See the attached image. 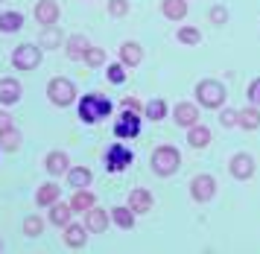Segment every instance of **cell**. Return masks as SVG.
<instances>
[{
	"label": "cell",
	"mask_w": 260,
	"mask_h": 254,
	"mask_svg": "<svg viewBox=\"0 0 260 254\" xmlns=\"http://www.w3.org/2000/svg\"><path fill=\"white\" fill-rule=\"evenodd\" d=\"M108 114H111V100H106L103 93H85V100L79 103V117L85 123H100Z\"/></svg>",
	"instance_id": "cell-1"
},
{
	"label": "cell",
	"mask_w": 260,
	"mask_h": 254,
	"mask_svg": "<svg viewBox=\"0 0 260 254\" xmlns=\"http://www.w3.org/2000/svg\"><path fill=\"white\" fill-rule=\"evenodd\" d=\"M181 167V155L176 146H158L152 152V170L158 175H173Z\"/></svg>",
	"instance_id": "cell-2"
},
{
	"label": "cell",
	"mask_w": 260,
	"mask_h": 254,
	"mask_svg": "<svg viewBox=\"0 0 260 254\" xmlns=\"http://www.w3.org/2000/svg\"><path fill=\"white\" fill-rule=\"evenodd\" d=\"M196 100H199L205 108H219L225 103V85L216 79H205L196 85Z\"/></svg>",
	"instance_id": "cell-3"
},
{
	"label": "cell",
	"mask_w": 260,
	"mask_h": 254,
	"mask_svg": "<svg viewBox=\"0 0 260 254\" xmlns=\"http://www.w3.org/2000/svg\"><path fill=\"white\" fill-rule=\"evenodd\" d=\"M47 93H50V103L53 105H71L73 100H76V88H73L71 79H61V76H56V79H50L47 85Z\"/></svg>",
	"instance_id": "cell-4"
},
{
	"label": "cell",
	"mask_w": 260,
	"mask_h": 254,
	"mask_svg": "<svg viewBox=\"0 0 260 254\" xmlns=\"http://www.w3.org/2000/svg\"><path fill=\"white\" fill-rule=\"evenodd\" d=\"M114 135H117V138H123V140L138 138V135H141V117H138V111L123 108V114H120L117 123H114Z\"/></svg>",
	"instance_id": "cell-5"
},
{
	"label": "cell",
	"mask_w": 260,
	"mask_h": 254,
	"mask_svg": "<svg viewBox=\"0 0 260 254\" xmlns=\"http://www.w3.org/2000/svg\"><path fill=\"white\" fill-rule=\"evenodd\" d=\"M132 149H126L123 143H114V146H108V152H106V170L108 173H123L126 167L132 164Z\"/></svg>",
	"instance_id": "cell-6"
},
{
	"label": "cell",
	"mask_w": 260,
	"mask_h": 254,
	"mask_svg": "<svg viewBox=\"0 0 260 254\" xmlns=\"http://www.w3.org/2000/svg\"><path fill=\"white\" fill-rule=\"evenodd\" d=\"M12 61H15L18 70H32V68L41 65V50H38L36 44H21L18 50H15Z\"/></svg>",
	"instance_id": "cell-7"
},
{
	"label": "cell",
	"mask_w": 260,
	"mask_h": 254,
	"mask_svg": "<svg viewBox=\"0 0 260 254\" xmlns=\"http://www.w3.org/2000/svg\"><path fill=\"white\" fill-rule=\"evenodd\" d=\"M228 170H231V175H234V178L248 181V178L254 175V158H251L248 152H237L234 158H231V164H228Z\"/></svg>",
	"instance_id": "cell-8"
},
{
	"label": "cell",
	"mask_w": 260,
	"mask_h": 254,
	"mask_svg": "<svg viewBox=\"0 0 260 254\" xmlns=\"http://www.w3.org/2000/svg\"><path fill=\"white\" fill-rule=\"evenodd\" d=\"M213 190H216L213 175H196V178L190 181V196L196 199V202H208V199L213 196Z\"/></svg>",
	"instance_id": "cell-9"
},
{
	"label": "cell",
	"mask_w": 260,
	"mask_h": 254,
	"mask_svg": "<svg viewBox=\"0 0 260 254\" xmlns=\"http://www.w3.org/2000/svg\"><path fill=\"white\" fill-rule=\"evenodd\" d=\"M36 21L44 23V26H56V21H59V3L56 0H41L36 6Z\"/></svg>",
	"instance_id": "cell-10"
},
{
	"label": "cell",
	"mask_w": 260,
	"mask_h": 254,
	"mask_svg": "<svg viewBox=\"0 0 260 254\" xmlns=\"http://www.w3.org/2000/svg\"><path fill=\"white\" fill-rule=\"evenodd\" d=\"M129 208L135 210V213H149V210H152V193H149V190H132Z\"/></svg>",
	"instance_id": "cell-11"
},
{
	"label": "cell",
	"mask_w": 260,
	"mask_h": 254,
	"mask_svg": "<svg viewBox=\"0 0 260 254\" xmlns=\"http://www.w3.org/2000/svg\"><path fill=\"white\" fill-rule=\"evenodd\" d=\"M18 100H21V82L0 79V103L3 105H15Z\"/></svg>",
	"instance_id": "cell-12"
},
{
	"label": "cell",
	"mask_w": 260,
	"mask_h": 254,
	"mask_svg": "<svg viewBox=\"0 0 260 254\" xmlns=\"http://www.w3.org/2000/svg\"><path fill=\"white\" fill-rule=\"evenodd\" d=\"M196 120H199V108L190 103H178L176 105V123L178 126H196Z\"/></svg>",
	"instance_id": "cell-13"
},
{
	"label": "cell",
	"mask_w": 260,
	"mask_h": 254,
	"mask_svg": "<svg viewBox=\"0 0 260 254\" xmlns=\"http://www.w3.org/2000/svg\"><path fill=\"white\" fill-rule=\"evenodd\" d=\"M120 58H123V65H129V68H138L143 58V50L141 44H135V41H126V44L120 47Z\"/></svg>",
	"instance_id": "cell-14"
},
{
	"label": "cell",
	"mask_w": 260,
	"mask_h": 254,
	"mask_svg": "<svg viewBox=\"0 0 260 254\" xmlns=\"http://www.w3.org/2000/svg\"><path fill=\"white\" fill-rule=\"evenodd\" d=\"M187 143L193 146V149H205V146L211 143V129L208 126H190Z\"/></svg>",
	"instance_id": "cell-15"
},
{
	"label": "cell",
	"mask_w": 260,
	"mask_h": 254,
	"mask_svg": "<svg viewBox=\"0 0 260 254\" xmlns=\"http://www.w3.org/2000/svg\"><path fill=\"white\" fill-rule=\"evenodd\" d=\"M237 126H243L246 132L260 129V111L257 108H243V111H237Z\"/></svg>",
	"instance_id": "cell-16"
},
{
	"label": "cell",
	"mask_w": 260,
	"mask_h": 254,
	"mask_svg": "<svg viewBox=\"0 0 260 254\" xmlns=\"http://www.w3.org/2000/svg\"><path fill=\"white\" fill-rule=\"evenodd\" d=\"M44 164H47V173L50 175H61V173H68V164H71V161H68V155H64V152H50Z\"/></svg>",
	"instance_id": "cell-17"
},
{
	"label": "cell",
	"mask_w": 260,
	"mask_h": 254,
	"mask_svg": "<svg viewBox=\"0 0 260 254\" xmlns=\"http://www.w3.org/2000/svg\"><path fill=\"white\" fill-rule=\"evenodd\" d=\"M24 26V15L21 12H3L0 15V33H18Z\"/></svg>",
	"instance_id": "cell-18"
},
{
	"label": "cell",
	"mask_w": 260,
	"mask_h": 254,
	"mask_svg": "<svg viewBox=\"0 0 260 254\" xmlns=\"http://www.w3.org/2000/svg\"><path fill=\"white\" fill-rule=\"evenodd\" d=\"M85 225L91 228V231H106L108 228V213L100 208H88V219H85Z\"/></svg>",
	"instance_id": "cell-19"
},
{
	"label": "cell",
	"mask_w": 260,
	"mask_h": 254,
	"mask_svg": "<svg viewBox=\"0 0 260 254\" xmlns=\"http://www.w3.org/2000/svg\"><path fill=\"white\" fill-rule=\"evenodd\" d=\"M161 9H164V15L170 21H181V18L187 15V3H184V0H164Z\"/></svg>",
	"instance_id": "cell-20"
},
{
	"label": "cell",
	"mask_w": 260,
	"mask_h": 254,
	"mask_svg": "<svg viewBox=\"0 0 260 254\" xmlns=\"http://www.w3.org/2000/svg\"><path fill=\"white\" fill-rule=\"evenodd\" d=\"M85 237H88V234H85L82 225H71V222H68V228H64V243L71 245V248H82Z\"/></svg>",
	"instance_id": "cell-21"
},
{
	"label": "cell",
	"mask_w": 260,
	"mask_h": 254,
	"mask_svg": "<svg viewBox=\"0 0 260 254\" xmlns=\"http://www.w3.org/2000/svg\"><path fill=\"white\" fill-rule=\"evenodd\" d=\"M71 213H73V208L71 205H61V202H53V210H50V222L53 225H68L71 222Z\"/></svg>",
	"instance_id": "cell-22"
},
{
	"label": "cell",
	"mask_w": 260,
	"mask_h": 254,
	"mask_svg": "<svg viewBox=\"0 0 260 254\" xmlns=\"http://www.w3.org/2000/svg\"><path fill=\"white\" fill-rule=\"evenodd\" d=\"M91 178H94V175H91V170H88V167H76V170H71V173H68V181H71V187H76V190L88 187V184H91Z\"/></svg>",
	"instance_id": "cell-23"
},
{
	"label": "cell",
	"mask_w": 260,
	"mask_h": 254,
	"mask_svg": "<svg viewBox=\"0 0 260 254\" xmlns=\"http://www.w3.org/2000/svg\"><path fill=\"white\" fill-rule=\"evenodd\" d=\"M88 47H91V44H88V38H85V35H71V38H68V56H71V58H82Z\"/></svg>",
	"instance_id": "cell-24"
},
{
	"label": "cell",
	"mask_w": 260,
	"mask_h": 254,
	"mask_svg": "<svg viewBox=\"0 0 260 254\" xmlns=\"http://www.w3.org/2000/svg\"><path fill=\"white\" fill-rule=\"evenodd\" d=\"M71 208L73 210H88V208H94V193H88V190H76V193H73V202H71Z\"/></svg>",
	"instance_id": "cell-25"
},
{
	"label": "cell",
	"mask_w": 260,
	"mask_h": 254,
	"mask_svg": "<svg viewBox=\"0 0 260 254\" xmlns=\"http://www.w3.org/2000/svg\"><path fill=\"white\" fill-rule=\"evenodd\" d=\"M111 216H114V222H117L120 228H132L135 225V210L132 208H111Z\"/></svg>",
	"instance_id": "cell-26"
},
{
	"label": "cell",
	"mask_w": 260,
	"mask_h": 254,
	"mask_svg": "<svg viewBox=\"0 0 260 254\" xmlns=\"http://www.w3.org/2000/svg\"><path fill=\"white\" fill-rule=\"evenodd\" d=\"M59 187L56 184H44L41 187V190H38V196H36V202L38 205H53V202H56V199H59Z\"/></svg>",
	"instance_id": "cell-27"
},
{
	"label": "cell",
	"mask_w": 260,
	"mask_h": 254,
	"mask_svg": "<svg viewBox=\"0 0 260 254\" xmlns=\"http://www.w3.org/2000/svg\"><path fill=\"white\" fill-rule=\"evenodd\" d=\"M0 143H3L6 152H15V149H21V135H18L15 129H6V132L0 135Z\"/></svg>",
	"instance_id": "cell-28"
},
{
	"label": "cell",
	"mask_w": 260,
	"mask_h": 254,
	"mask_svg": "<svg viewBox=\"0 0 260 254\" xmlns=\"http://www.w3.org/2000/svg\"><path fill=\"white\" fill-rule=\"evenodd\" d=\"M82 58H85V65H91V68H100V65L106 61V50H100V47H88Z\"/></svg>",
	"instance_id": "cell-29"
},
{
	"label": "cell",
	"mask_w": 260,
	"mask_h": 254,
	"mask_svg": "<svg viewBox=\"0 0 260 254\" xmlns=\"http://www.w3.org/2000/svg\"><path fill=\"white\" fill-rule=\"evenodd\" d=\"M41 47H61V35L56 26H44L41 33Z\"/></svg>",
	"instance_id": "cell-30"
},
{
	"label": "cell",
	"mask_w": 260,
	"mask_h": 254,
	"mask_svg": "<svg viewBox=\"0 0 260 254\" xmlns=\"http://www.w3.org/2000/svg\"><path fill=\"white\" fill-rule=\"evenodd\" d=\"M178 41H181V44H199L202 33L193 29V26H181V29H178Z\"/></svg>",
	"instance_id": "cell-31"
},
{
	"label": "cell",
	"mask_w": 260,
	"mask_h": 254,
	"mask_svg": "<svg viewBox=\"0 0 260 254\" xmlns=\"http://www.w3.org/2000/svg\"><path fill=\"white\" fill-rule=\"evenodd\" d=\"M167 114V103L164 100H152V103H146V117L149 120H161Z\"/></svg>",
	"instance_id": "cell-32"
},
{
	"label": "cell",
	"mask_w": 260,
	"mask_h": 254,
	"mask_svg": "<svg viewBox=\"0 0 260 254\" xmlns=\"http://www.w3.org/2000/svg\"><path fill=\"white\" fill-rule=\"evenodd\" d=\"M41 231H44V222L38 219V216H26L24 219V234L26 237H38Z\"/></svg>",
	"instance_id": "cell-33"
},
{
	"label": "cell",
	"mask_w": 260,
	"mask_h": 254,
	"mask_svg": "<svg viewBox=\"0 0 260 254\" xmlns=\"http://www.w3.org/2000/svg\"><path fill=\"white\" fill-rule=\"evenodd\" d=\"M108 12H111L114 18H123V15L129 12V0H111V3H108Z\"/></svg>",
	"instance_id": "cell-34"
},
{
	"label": "cell",
	"mask_w": 260,
	"mask_h": 254,
	"mask_svg": "<svg viewBox=\"0 0 260 254\" xmlns=\"http://www.w3.org/2000/svg\"><path fill=\"white\" fill-rule=\"evenodd\" d=\"M108 79L117 82V85L126 79V73H123V65H108Z\"/></svg>",
	"instance_id": "cell-35"
},
{
	"label": "cell",
	"mask_w": 260,
	"mask_h": 254,
	"mask_svg": "<svg viewBox=\"0 0 260 254\" xmlns=\"http://www.w3.org/2000/svg\"><path fill=\"white\" fill-rule=\"evenodd\" d=\"M219 123H222L225 129H231V126H237V111H231V108H225L222 114H219Z\"/></svg>",
	"instance_id": "cell-36"
},
{
	"label": "cell",
	"mask_w": 260,
	"mask_h": 254,
	"mask_svg": "<svg viewBox=\"0 0 260 254\" xmlns=\"http://www.w3.org/2000/svg\"><path fill=\"white\" fill-rule=\"evenodd\" d=\"M248 100L254 105H260V79H254L251 85H248Z\"/></svg>",
	"instance_id": "cell-37"
},
{
	"label": "cell",
	"mask_w": 260,
	"mask_h": 254,
	"mask_svg": "<svg viewBox=\"0 0 260 254\" xmlns=\"http://www.w3.org/2000/svg\"><path fill=\"white\" fill-rule=\"evenodd\" d=\"M211 21L213 23H225V21H228V12H225L222 6H213V9H211Z\"/></svg>",
	"instance_id": "cell-38"
},
{
	"label": "cell",
	"mask_w": 260,
	"mask_h": 254,
	"mask_svg": "<svg viewBox=\"0 0 260 254\" xmlns=\"http://www.w3.org/2000/svg\"><path fill=\"white\" fill-rule=\"evenodd\" d=\"M6 129H12V117L6 114V111H0V135H3Z\"/></svg>",
	"instance_id": "cell-39"
},
{
	"label": "cell",
	"mask_w": 260,
	"mask_h": 254,
	"mask_svg": "<svg viewBox=\"0 0 260 254\" xmlns=\"http://www.w3.org/2000/svg\"><path fill=\"white\" fill-rule=\"evenodd\" d=\"M123 108H129V111H138V108H141V103H138L135 97H126V100H123Z\"/></svg>",
	"instance_id": "cell-40"
},
{
	"label": "cell",
	"mask_w": 260,
	"mask_h": 254,
	"mask_svg": "<svg viewBox=\"0 0 260 254\" xmlns=\"http://www.w3.org/2000/svg\"><path fill=\"white\" fill-rule=\"evenodd\" d=\"M0 3H3V0H0Z\"/></svg>",
	"instance_id": "cell-41"
}]
</instances>
